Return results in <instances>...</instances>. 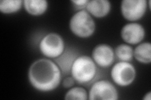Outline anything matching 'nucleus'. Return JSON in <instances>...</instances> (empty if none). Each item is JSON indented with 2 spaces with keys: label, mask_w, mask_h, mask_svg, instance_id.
Segmentation results:
<instances>
[{
  "label": "nucleus",
  "mask_w": 151,
  "mask_h": 100,
  "mask_svg": "<svg viewBox=\"0 0 151 100\" xmlns=\"http://www.w3.org/2000/svg\"><path fill=\"white\" fill-rule=\"evenodd\" d=\"M62 75L55 62L47 58H40L33 62L28 71L30 84L41 92H49L58 88Z\"/></svg>",
  "instance_id": "f257e3e1"
},
{
  "label": "nucleus",
  "mask_w": 151,
  "mask_h": 100,
  "mask_svg": "<svg viewBox=\"0 0 151 100\" xmlns=\"http://www.w3.org/2000/svg\"><path fill=\"white\" fill-rule=\"evenodd\" d=\"M97 73V66L90 56L79 55L73 64L70 74L78 84L90 83Z\"/></svg>",
  "instance_id": "f03ea898"
},
{
  "label": "nucleus",
  "mask_w": 151,
  "mask_h": 100,
  "mask_svg": "<svg viewBox=\"0 0 151 100\" xmlns=\"http://www.w3.org/2000/svg\"><path fill=\"white\" fill-rule=\"evenodd\" d=\"M69 29L73 34L81 38L91 36L96 30V23L86 9L76 12L69 21Z\"/></svg>",
  "instance_id": "7ed1b4c3"
},
{
  "label": "nucleus",
  "mask_w": 151,
  "mask_h": 100,
  "mask_svg": "<svg viewBox=\"0 0 151 100\" xmlns=\"http://www.w3.org/2000/svg\"><path fill=\"white\" fill-rule=\"evenodd\" d=\"M135 66L127 61H119L112 66L111 78L116 85L126 87L132 84L136 78Z\"/></svg>",
  "instance_id": "20e7f679"
},
{
  "label": "nucleus",
  "mask_w": 151,
  "mask_h": 100,
  "mask_svg": "<svg viewBox=\"0 0 151 100\" xmlns=\"http://www.w3.org/2000/svg\"><path fill=\"white\" fill-rule=\"evenodd\" d=\"M65 48L62 36L56 33H49L42 38L39 44L42 54L48 58L55 59L62 55Z\"/></svg>",
  "instance_id": "39448f33"
},
{
  "label": "nucleus",
  "mask_w": 151,
  "mask_h": 100,
  "mask_svg": "<svg viewBox=\"0 0 151 100\" xmlns=\"http://www.w3.org/2000/svg\"><path fill=\"white\" fill-rule=\"evenodd\" d=\"M119 92L112 83L106 79L94 82L88 93L89 100H117Z\"/></svg>",
  "instance_id": "423d86ee"
},
{
  "label": "nucleus",
  "mask_w": 151,
  "mask_h": 100,
  "mask_svg": "<svg viewBox=\"0 0 151 100\" xmlns=\"http://www.w3.org/2000/svg\"><path fill=\"white\" fill-rule=\"evenodd\" d=\"M147 6L146 0H123L120 5L121 13L125 20L135 22L144 16Z\"/></svg>",
  "instance_id": "0eeeda50"
},
{
  "label": "nucleus",
  "mask_w": 151,
  "mask_h": 100,
  "mask_svg": "<svg viewBox=\"0 0 151 100\" xmlns=\"http://www.w3.org/2000/svg\"><path fill=\"white\" fill-rule=\"evenodd\" d=\"M120 35L122 40L128 45H138L143 41L145 30L140 23L131 22L122 27Z\"/></svg>",
  "instance_id": "6e6552de"
},
{
  "label": "nucleus",
  "mask_w": 151,
  "mask_h": 100,
  "mask_svg": "<svg viewBox=\"0 0 151 100\" xmlns=\"http://www.w3.org/2000/svg\"><path fill=\"white\" fill-rule=\"evenodd\" d=\"M91 58L100 67L108 68L114 63L115 58L114 50L108 44H99L93 48Z\"/></svg>",
  "instance_id": "1a4fd4ad"
},
{
  "label": "nucleus",
  "mask_w": 151,
  "mask_h": 100,
  "mask_svg": "<svg viewBox=\"0 0 151 100\" xmlns=\"http://www.w3.org/2000/svg\"><path fill=\"white\" fill-rule=\"evenodd\" d=\"M79 56L77 51L72 48H65L62 55L55 58L54 62L59 66L62 74L70 73L74 60Z\"/></svg>",
  "instance_id": "9d476101"
},
{
  "label": "nucleus",
  "mask_w": 151,
  "mask_h": 100,
  "mask_svg": "<svg viewBox=\"0 0 151 100\" xmlns=\"http://www.w3.org/2000/svg\"><path fill=\"white\" fill-rule=\"evenodd\" d=\"M111 9V4L108 0H91L86 7V10L92 16L98 18L106 16Z\"/></svg>",
  "instance_id": "9b49d317"
},
{
  "label": "nucleus",
  "mask_w": 151,
  "mask_h": 100,
  "mask_svg": "<svg viewBox=\"0 0 151 100\" xmlns=\"http://www.w3.org/2000/svg\"><path fill=\"white\" fill-rule=\"evenodd\" d=\"M23 6L29 15L38 16L44 15L47 11L49 3L47 0H24Z\"/></svg>",
  "instance_id": "f8f14e48"
},
{
  "label": "nucleus",
  "mask_w": 151,
  "mask_h": 100,
  "mask_svg": "<svg viewBox=\"0 0 151 100\" xmlns=\"http://www.w3.org/2000/svg\"><path fill=\"white\" fill-rule=\"evenodd\" d=\"M134 57L140 63L149 64L151 62V44L150 42L140 43L134 50Z\"/></svg>",
  "instance_id": "ddd939ff"
},
{
  "label": "nucleus",
  "mask_w": 151,
  "mask_h": 100,
  "mask_svg": "<svg viewBox=\"0 0 151 100\" xmlns=\"http://www.w3.org/2000/svg\"><path fill=\"white\" fill-rule=\"evenodd\" d=\"M114 53L119 61L130 62L134 58V49L128 44L119 45L115 48Z\"/></svg>",
  "instance_id": "4468645a"
},
{
  "label": "nucleus",
  "mask_w": 151,
  "mask_h": 100,
  "mask_svg": "<svg viewBox=\"0 0 151 100\" xmlns=\"http://www.w3.org/2000/svg\"><path fill=\"white\" fill-rule=\"evenodd\" d=\"M22 0H2L0 1V11L4 14H13L20 10Z\"/></svg>",
  "instance_id": "2eb2a0df"
},
{
  "label": "nucleus",
  "mask_w": 151,
  "mask_h": 100,
  "mask_svg": "<svg viewBox=\"0 0 151 100\" xmlns=\"http://www.w3.org/2000/svg\"><path fill=\"white\" fill-rule=\"evenodd\" d=\"M65 99H88V93L86 90L81 87L70 88L65 94Z\"/></svg>",
  "instance_id": "dca6fc26"
},
{
  "label": "nucleus",
  "mask_w": 151,
  "mask_h": 100,
  "mask_svg": "<svg viewBox=\"0 0 151 100\" xmlns=\"http://www.w3.org/2000/svg\"><path fill=\"white\" fill-rule=\"evenodd\" d=\"M71 2L78 11L86 9V7L89 2V0H72Z\"/></svg>",
  "instance_id": "f3484780"
},
{
  "label": "nucleus",
  "mask_w": 151,
  "mask_h": 100,
  "mask_svg": "<svg viewBox=\"0 0 151 100\" xmlns=\"http://www.w3.org/2000/svg\"><path fill=\"white\" fill-rule=\"evenodd\" d=\"M75 82H76L75 80L72 77V76L71 77L68 76V77L65 78L63 81V86L65 88H70L73 87Z\"/></svg>",
  "instance_id": "a211bd4d"
},
{
  "label": "nucleus",
  "mask_w": 151,
  "mask_h": 100,
  "mask_svg": "<svg viewBox=\"0 0 151 100\" xmlns=\"http://www.w3.org/2000/svg\"><path fill=\"white\" fill-rule=\"evenodd\" d=\"M142 99L144 100H150L151 99V92L149 91L148 93H146Z\"/></svg>",
  "instance_id": "6ab92c4d"
}]
</instances>
